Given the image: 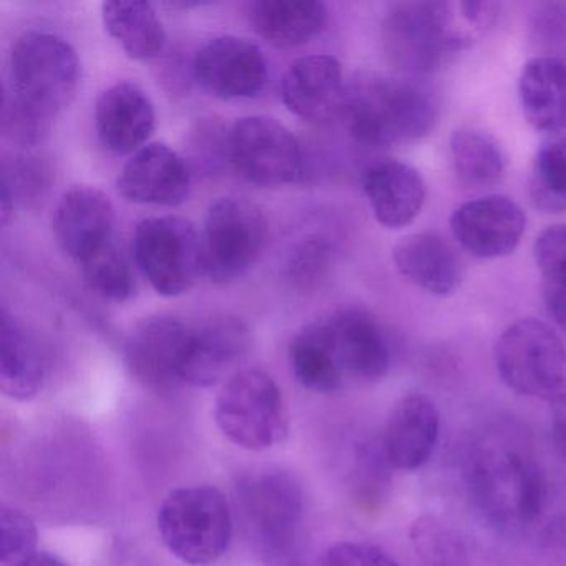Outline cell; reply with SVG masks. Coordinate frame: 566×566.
Here are the masks:
<instances>
[{
    "label": "cell",
    "instance_id": "obj_1",
    "mask_svg": "<svg viewBox=\"0 0 566 566\" xmlns=\"http://www.w3.org/2000/svg\"><path fill=\"white\" fill-rule=\"evenodd\" d=\"M465 479L473 505L499 528L535 525L548 506V480L538 460L506 430L486 433L472 447Z\"/></svg>",
    "mask_w": 566,
    "mask_h": 566
},
{
    "label": "cell",
    "instance_id": "obj_2",
    "mask_svg": "<svg viewBox=\"0 0 566 566\" xmlns=\"http://www.w3.org/2000/svg\"><path fill=\"white\" fill-rule=\"evenodd\" d=\"M339 115L360 144L396 147L426 138L436 128L439 105L412 78L364 74L346 85Z\"/></svg>",
    "mask_w": 566,
    "mask_h": 566
},
{
    "label": "cell",
    "instance_id": "obj_3",
    "mask_svg": "<svg viewBox=\"0 0 566 566\" xmlns=\"http://www.w3.org/2000/svg\"><path fill=\"white\" fill-rule=\"evenodd\" d=\"M472 31L476 28L463 14L460 2H402L384 18V52L402 74H432L472 44Z\"/></svg>",
    "mask_w": 566,
    "mask_h": 566
},
{
    "label": "cell",
    "instance_id": "obj_4",
    "mask_svg": "<svg viewBox=\"0 0 566 566\" xmlns=\"http://www.w3.org/2000/svg\"><path fill=\"white\" fill-rule=\"evenodd\" d=\"M81 81L74 48L59 35L28 32L12 45L6 94L55 122L71 104Z\"/></svg>",
    "mask_w": 566,
    "mask_h": 566
},
{
    "label": "cell",
    "instance_id": "obj_5",
    "mask_svg": "<svg viewBox=\"0 0 566 566\" xmlns=\"http://www.w3.org/2000/svg\"><path fill=\"white\" fill-rule=\"evenodd\" d=\"M496 373L513 392L566 407V347L542 321L510 324L493 350Z\"/></svg>",
    "mask_w": 566,
    "mask_h": 566
},
{
    "label": "cell",
    "instance_id": "obj_6",
    "mask_svg": "<svg viewBox=\"0 0 566 566\" xmlns=\"http://www.w3.org/2000/svg\"><path fill=\"white\" fill-rule=\"evenodd\" d=\"M158 532L167 548L191 566L217 563L230 548L233 516L227 496L210 485L181 486L158 510Z\"/></svg>",
    "mask_w": 566,
    "mask_h": 566
},
{
    "label": "cell",
    "instance_id": "obj_7",
    "mask_svg": "<svg viewBox=\"0 0 566 566\" xmlns=\"http://www.w3.org/2000/svg\"><path fill=\"white\" fill-rule=\"evenodd\" d=\"M214 419L221 432L248 450L276 446L287 433V412L277 384L263 370L234 374L218 394Z\"/></svg>",
    "mask_w": 566,
    "mask_h": 566
},
{
    "label": "cell",
    "instance_id": "obj_8",
    "mask_svg": "<svg viewBox=\"0 0 566 566\" xmlns=\"http://www.w3.org/2000/svg\"><path fill=\"white\" fill-rule=\"evenodd\" d=\"M134 254L145 280L160 296H181L205 274L201 234L184 218L142 221L135 231Z\"/></svg>",
    "mask_w": 566,
    "mask_h": 566
},
{
    "label": "cell",
    "instance_id": "obj_9",
    "mask_svg": "<svg viewBox=\"0 0 566 566\" xmlns=\"http://www.w3.org/2000/svg\"><path fill=\"white\" fill-rule=\"evenodd\" d=\"M263 211L243 198H220L211 205L201 233L205 274L213 283L243 277L256 264L266 244Z\"/></svg>",
    "mask_w": 566,
    "mask_h": 566
},
{
    "label": "cell",
    "instance_id": "obj_10",
    "mask_svg": "<svg viewBox=\"0 0 566 566\" xmlns=\"http://www.w3.org/2000/svg\"><path fill=\"white\" fill-rule=\"evenodd\" d=\"M228 155L241 177L260 187L294 184L303 175L300 142L276 118L264 115L244 117L233 125Z\"/></svg>",
    "mask_w": 566,
    "mask_h": 566
},
{
    "label": "cell",
    "instance_id": "obj_11",
    "mask_svg": "<svg viewBox=\"0 0 566 566\" xmlns=\"http://www.w3.org/2000/svg\"><path fill=\"white\" fill-rule=\"evenodd\" d=\"M195 81L221 101L253 98L268 82V62L254 42L237 35L213 39L198 51Z\"/></svg>",
    "mask_w": 566,
    "mask_h": 566
},
{
    "label": "cell",
    "instance_id": "obj_12",
    "mask_svg": "<svg viewBox=\"0 0 566 566\" xmlns=\"http://www.w3.org/2000/svg\"><path fill=\"white\" fill-rule=\"evenodd\" d=\"M191 326L171 316L142 321L125 343V363L135 379L154 389L184 382Z\"/></svg>",
    "mask_w": 566,
    "mask_h": 566
},
{
    "label": "cell",
    "instance_id": "obj_13",
    "mask_svg": "<svg viewBox=\"0 0 566 566\" xmlns=\"http://www.w3.org/2000/svg\"><path fill=\"white\" fill-rule=\"evenodd\" d=\"M526 217L518 203L503 195L463 203L450 217V230L463 250L480 260L509 256L525 233Z\"/></svg>",
    "mask_w": 566,
    "mask_h": 566
},
{
    "label": "cell",
    "instance_id": "obj_14",
    "mask_svg": "<svg viewBox=\"0 0 566 566\" xmlns=\"http://www.w3.org/2000/svg\"><path fill=\"white\" fill-rule=\"evenodd\" d=\"M323 323L346 380L374 382L389 373L392 363L389 339L373 314L347 307L331 314Z\"/></svg>",
    "mask_w": 566,
    "mask_h": 566
},
{
    "label": "cell",
    "instance_id": "obj_15",
    "mask_svg": "<svg viewBox=\"0 0 566 566\" xmlns=\"http://www.w3.org/2000/svg\"><path fill=\"white\" fill-rule=\"evenodd\" d=\"M115 210L111 198L97 188L74 187L62 195L52 230L61 250L77 263L112 243Z\"/></svg>",
    "mask_w": 566,
    "mask_h": 566
},
{
    "label": "cell",
    "instance_id": "obj_16",
    "mask_svg": "<svg viewBox=\"0 0 566 566\" xmlns=\"http://www.w3.org/2000/svg\"><path fill=\"white\" fill-rule=\"evenodd\" d=\"M190 187L187 160L164 144L145 145L118 177V191L125 200L154 207H178L187 200Z\"/></svg>",
    "mask_w": 566,
    "mask_h": 566
},
{
    "label": "cell",
    "instance_id": "obj_17",
    "mask_svg": "<svg viewBox=\"0 0 566 566\" xmlns=\"http://www.w3.org/2000/svg\"><path fill=\"white\" fill-rule=\"evenodd\" d=\"M251 347L250 327L240 317L218 314L191 326L184 382L210 387L220 382Z\"/></svg>",
    "mask_w": 566,
    "mask_h": 566
},
{
    "label": "cell",
    "instance_id": "obj_18",
    "mask_svg": "<svg viewBox=\"0 0 566 566\" xmlns=\"http://www.w3.org/2000/svg\"><path fill=\"white\" fill-rule=\"evenodd\" d=\"M95 128L102 145L112 154H137L154 134V104L138 85H112L95 104Z\"/></svg>",
    "mask_w": 566,
    "mask_h": 566
},
{
    "label": "cell",
    "instance_id": "obj_19",
    "mask_svg": "<svg viewBox=\"0 0 566 566\" xmlns=\"http://www.w3.org/2000/svg\"><path fill=\"white\" fill-rule=\"evenodd\" d=\"M439 432L436 402L423 394H409L396 403L387 420L384 455L394 469L412 472L429 462Z\"/></svg>",
    "mask_w": 566,
    "mask_h": 566
},
{
    "label": "cell",
    "instance_id": "obj_20",
    "mask_svg": "<svg viewBox=\"0 0 566 566\" xmlns=\"http://www.w3.org/2000/svg\"><path fill=\"white\" fill-rule=\"evenodd\" d=\"M343 67L331 55H307L287 69L281 97L287 111L307 122L329 120L343 105Z\"/></svg>",
    "mask_w": 566,
    "mask_h": 566
},
{
    "label": "cell",
    "instance_id": "obj_21",
    "mask_svg": "<svg viewBox=\"0 0 566 566\" xmlns=\"http://www.w3.org/2000/svg\"><path fill=\"white\" fill-rule=\"evenodd\" d=\"M364 193L374 217L389 230H400L412 223L427 198L422 175L402 161H380L367 170Z\"/></svg>",
    "mask_w": 566,
    "mask_h": 566
},
{
    "label": "cell",
    "instance_id": "obj_22",
    "mask_svg": "<svg viewBox=\"0 0 566 566\" xmlns=\"http://www.w3.org/2000/svg\"><path fill=\"white\" fill-rule=\"evenodd\" d=\"M392 260L407 281L433 296H450L462 281V264L455 251L436 233L402 238L394 247Z\"/></svg>",
    "mask_w": 566,
    "mask_h": 566
},
{
    "label": "cell",
    "instance_id": "obj_23",
    "mask_svg": "<svg viewBox=\"0 0 566 566\" xmlns=\"http://www.w3.org/2000/svg\"><path fill=\"white\" fill-rule=\"evenodd\" d=\"M518 98L535 130L559 134L566 127V62L549 55L526 62L518 78Z\"/></svg>",
    "mask_w": 566,
    "mask_h": 566
},
{
    "label": "cell",
    "instance_id": "obj_24",
    "mask_svg": "<svg viewBox=\"0 0 566 566\" xmlns=\"http://www.w3.org/2000/svg\"><path fill=\"white\" fill-rule=\"evenodd\" d=\"M254 31L280 49L300 48L326 28L327 9L316 0H260L251 6Z\"/></svg>",
    "mask_w": 566,
    "mask_h": 566
},
{
    "label": "cell",
    "instance_id": "obj_25",
    "mask_svg": "<svg viewBox=\"0 0 566 566\" xmlns=\"http://www.w3.org/2000/svg\"><path fill=\"white\" fill-rule=\"evenodd\" d=\"M244 505L251 522L273 543L290 536L301 515V493L290 476L266 473L244 485Z\"/></svg>",
    "mask_w": 566,
    "mask_h": 566
},
{
    "label": "cell",
    "instance_id": "obj_26",
    "mask_svg": "<svg viewBox=\"0 0 566 566\" xmlns=\"http://www.w3.org/2000/svg\"><path fill=\"white\" fill-rule=\"evenodd\" d=\"M0 319V389L11 399H32L44 384L41 350L8 310H2Z\"/></svg>",
    "mask_w": 566,
    "mask_h": 566
},
{
    "label": "cell",
    "instance_id": "obj_27",
    "mask_svg": "<svg viewBox=\"0 0 566 566\" xmlns=\"http://www.w3.org/2000/svg\"><path fill=\"white\" fill-rule=\"evenodd\" d=\"M102 18L108 34L134 61H150L167 44L164 24L150 2L112 0L102 6Z\"/></svg>",
    "mask_w": 566,
    "mask_h": 566
},
{
    "label": "cell",
    "instance_id": "obj_28",
    "mask_svg": "<svg viewBox=\"0 0 566 566\" xmlns=\"http://www.w3.org/2000/svg\"><path fill=\"white\" fill-rule=\"evenodd\" d=\"M290 360L297 382L313 392H334L346 382L323 321L310 324L294 337Z\"/></svg>",
    "mask_w": 566,
    "mask_h": 566
},
{
    "label": "cell",
    "instance_id": "obj_29",
    "mask_svg": "<svg viewBox=\"0 0 566 566\" xmlns=\"http://www.w3.org/2000/svg\"><path fill=\"white\" fill-rule=\"evenodd\" d=\"M450 157L460 184L489 188L505 174V154L492 135L460 128L450 137Z\"/></svg>",
    "mask_w": 566,
    "mask_h": 566
},
{
    "label": "cell",
    "instance_id": "obj_30",
    "mask_svg": "<svg viewBox=\"0 0 566 566\" xmlns=\"http://www.w3.org/2000/svg\"><path fill=\"white\" fill-rule=\"evenodd\" d=\"M533 258L542 274L546 311L566 331V223L552 224L536 237Z\"/></svg>",
    "mask_w": 566,
    "mask_h": 566
},
{
    "label": "cell",
    "instance_id": "obj_31",
    "mask_svg": "<svg viewBox=\"0 0 566 566\" xmlns=\"http://www.w3.org/2000/svg\"><path fill=\"white\" fill-rule=\"evenodd\" d=\"M533 203L546 213L566 211V132L542 145L530 178Z\"/></svg>",
    "mask_w": 566,
    "mask_h": 566
},
{
    "label": "cell",
    "instance_id": "obj_32",
    "mask_svg": "<svg viewBox=\"0 0 566 566\" xmlns=\"http://www.w3.org/2000/svg\"><path fill=\"white\" fill-rule=\"evenodd\" d=\"M85 283L98 296L114 303H125L135 294V277L130 264L114 241L92 254L81 264Z\"/></svg>",
    "mask_w": 566,
    "mask_h": 566
},
{
    "label": "cell",
    "instance_id": "obj_33",
    "mask_svg": "<svg viewBox=\"0 0 566 566\" xmlns=\"http://www.w3.org/2000/svg\"><path fill=\"white\" fill-rule=\"evenodd\" d=\"M410 542L423 566H472L459 536L433 516H420L412 523Z\"/></svg>",
    "mask_w": 566,
    "mask_h": 566
},
{
    "label": "cell",
    "instance_id": "obj_34",
    "mask_svg": "<svg viewBox=\"0 0 566 566\" xmlns=\"http://www.w3.org/2000/svg\"><path fill=\"white\" fill-rule=\"evenodd\" d=\"M49 185V171L44 164L32 157H14L4 161L2 170V221L8 223L15 205L38 201Z\"/></svg>",
    "mask_w": 566,
    "mask_h": 566
},
{
    "label": "cell",
    "instance_id": "obj_35",
    "mask_svg": "<svg viewBox=\"0 0 566 566\" xmlns=\"http://www.w3.org/2000/svg\"><path fill=\"white\" fill-rule=\"evenodd\" d=\"M0 530L2 566H25L38 555V528L24 512L4 506L0 512Z\"/></svg>",
    "mask_w": 566,
    "mask_h": 566
},
{
    "label": "cell",
    "instance_id": "obj_36",
    "mask_svg": "<svg viewBox=\"0 0 566 566\" xmlns=\"http://www.w3.org/2000/svg\"><path fill=\"white\" fill-rule=\"evenodd\" d=\"M327 260H329V248L326 241L321 238H311L304 241L294 253L291 260V276L296 283L311 286L323 276Z\"/></svg>",
    "mask_w": 566,
    "mask_h": 566
},
{
    "label": "cell",
    "instance_id": "obj_37",
    "mask_svg": "<svg viewBox=\"0 0 566 566\" xmlns=\"http://www.w3.org/2000/svg\"><path fill=\"white\" fill-rule=\"evenodd\" d=\"M324 566H400L392 556L367 543L340 542L331 546Z\"/></svg>",
    "mask_w": 566,
    "mask_h": 566
},
{
    "label": "cell",
    "instance_id": "obj_38",
    "mask_svg": "<svg viewBox=\"0 0 566 566\" xmlns=\"http://www.w3.org/2000/svg\"><path fill=\"white\" fill-rule=\"evenodd\" d=\"M542 21H538L539 31L545 32L546 38L553 39L566 35V4H546L543 8Z\"/></svg>",
    "mask_w": 566,
    "mask_h": 566
},
{
    "label": "cell",
    "instance_id": "obj_39",
    "mask_svg": "<svg viewBox=\"0 0 566 566\" xmlns=\"http://www.w3.org/2000/svg\"><path fill=\"white\" fill-rule=\"evenodd\" d=\"M552 439L555 449L566 457V407H555L552 422Z\"/></svg>",
    "mask_w": 566,
    "mask_h": 566
},
{
    "label": "cell",
    "instance_id": "obj_40",
    "mask_svg": "<svg viewBox=\"0 0 566 566\" xmlns=\"http://www.w3.org/2000/svg\"><path fill=\"white\" fill-rule=\"evenodd\" d=\"M25 566H69L64 559L48 552H39Z\"/></svg>",
    "mask_w": 566,
    "mask_h": 566
}]
</instances>
